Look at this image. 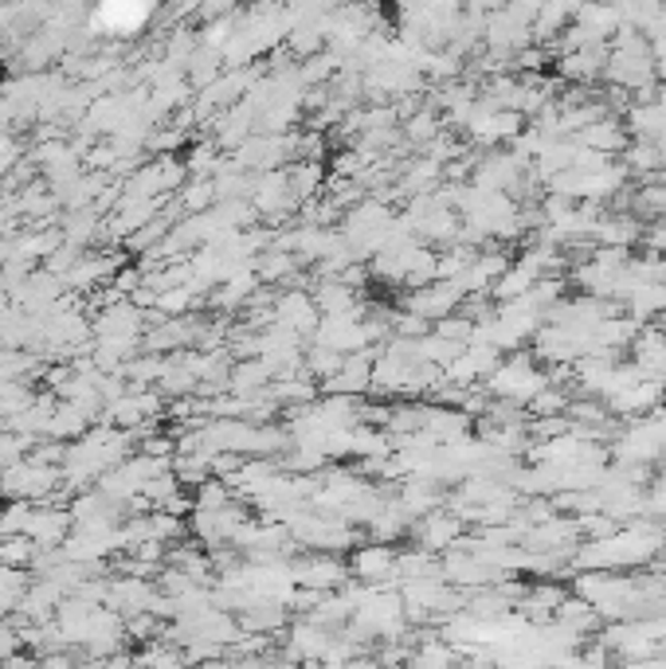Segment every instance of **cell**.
Instances as JSON below:
<instances>
[{
    "label": "cell",
    "mask_w": 666,
    "mask_h": 669,
    "mask_svg": "<svg viewBox=\"0 0 666 669\" xmlns=\"http://www.w3.org/2000/svg\"><path fill=\"white\" fill-rule=\"evenodd\" d=\"M490 391H494L498 400L506 403H529L537 391L549 388V376L537 368L534 356H510L506 364H498L494 372L487 376Z\"/></svg>",
    "instance_id": "1"
}]
</instances>
